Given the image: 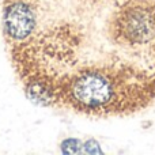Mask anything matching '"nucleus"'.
<instances>
[{
	"instance_id": "nucleus-1",
	"label": "nucleus",
	"mask_w": 155,
	"mask_h": 155,
	"mask_svg": "<svg viewBox=\"0 0 155 155\" xmlns=\"http://www.w3.org/2000/svg\"><path fill=\"white\" fill-rule=\"evenodd\" d=\"M2 31L35 102L91 117L155 104V0H2Z\"/></svg>"
}]
</instances>
